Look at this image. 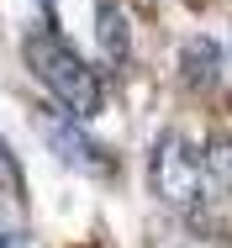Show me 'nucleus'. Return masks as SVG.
Returning <instances> with one entry per match:
<instances>
[{"label": "nucleus", "instance_id": "nucleus-3", "mask_svg": "<svg viewBox=\"0 0 232 248\" xmlns=\"http://www.w3.org/2000/svg\"><path fill=\"white\" fill-rule=\"evenodd\" d=\"M148 180H153V196L174 211H190L201 206V190H206V174H201V153L190 148L180 132H164L153 143V158H148Z\"/></svg>", "mask_w": 232, "mask_h": 248}, {"label": "nucleus", "instance_id": "nucleus-1", "mask_svg": "<svg viewBox=\"0 0 232 248\" xmlns=\"http://www.w3.org/2000/svg\"><path fill=\"white\" fill-rule=\"evenodd\" d=\"M21 58H27L32 79L53 95V106H63V111L79 116V122L100 116V106H106L100 74H95L90 63L74 53V43H63L53 27H32V32L21 37Z\"/></svg>", "mask_w": 232, "mask_h": 248}, {"label": "nucleus", "instance_id": "nucleus-5", "mask_svg": "<svg viewBox=\"0 0 232 248\" xmlns=\"http://www.w3.org/2000/svg\"><path fill=\"white\" fill-rule=\"evenodd\" d=\"M95 37H100V58L106 63H127L132 32H127V11L116 0H95Z\"/></svg>", "mask_w": 232, "mask_h": 248}, {"label": "nucleus", "instance_id": "nucleus-6", "mask_svg": "<svg viewBox=\"0 0 232 248\" xmlns=\"http://www.w3.org/2000/svg\"><path fill=\"white\" fill-rule=\"evenodd\" d=\"M201 174H206V185H211V190L232 196V138H227V132L206 143V153H201Z\"/></svg>", "mask_w": 232, "mask_h": 248}, {"label": "nucleus", "instance_id": "nucleus-4", "mask_svg": "<svg viewBox=\"0 0 232 248\" xmlns=\"http://www.w3.org/2000/svg\"><path fill=\"white\" fill-rule=\"evenodd\" d=\"M217 74H222V48L211 37H190L180 48V85L185 90H211Z\"/></svg>", "mask_w": 232, "mask_h": 248}, {"label": "nucleus", "instance_id": "nucleus-8", "mask_svg": "<svg viewBox=\"0 0 232 248\" xmlns=\"http://www.w3.org/2000/svg\"><path fill=\"white\" fill-rule=\"evenodd\" d=\"M0 248H32V243H27V232H16V227H0Z\"/></svg>", "mask_w": 232, "mask_h": 248}, {"label": "nucleus", "instance_id": "nucleus-7", "mask_svg": "<svg viewBox=\"0 0 232 248\" xmlns=\"http://www.w3.org/2000/svg\"><path fill=\"white\" fill-rule=\"evenodd\" d=\"M0 196H11V201L27 196V174H21V164H16V153H11L5 138H0Z\"/></svg>", "mask_w": 232, "mask_h": 248}, {"label": "nucleus", "instance_id": "nucleus-2", "mask_svg": "<svg viewBox=\"0 0 232 248\" xmlns=\"http://www.w3.org/2000/svg\"><path fill=\"white\" fill-rule=\"evenodd\" d=\"M32 122H37V138L47 143V153L58 164H69V169H79L90 180H111L116 174V158L106 153V143H95L90 132H85V122L69 116L63 106H37Z\"/></svg>", "mask_w": 232, "mask_h": 248}]
</instances>
